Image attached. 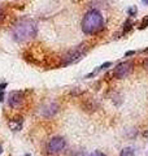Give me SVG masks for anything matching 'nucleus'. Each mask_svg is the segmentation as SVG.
Wrapping results in <instances>:
<instances>
[{"instance_id": "1", "label": "nucleus", "mask_w": 148, "mask_h": 156, "mask_svg": "<svg viewBox=\"0 0 148 156\" xmlns=\"http://www.w3.org/2000/svg\"><path fill=\"white\" fill-rule=\"evenodd\" d=\"M38 34V23L30 17H21L12 25L11 37L14 42L25 43L35 39Z\"/></svg>"}, {"instance_id": "2", "label": "nucleus", "mask_w": 148, "mask_h": 156, "mask_svg": "<svg viewBox=\"0 0 148 156\" xmlns=\"http://www.w3.org/2000/svg\"><path fill=\"white\" fill-rule=\"evenodd\" d=\"M81 29H82L83 34L87 37L97 35V34H100L105 29L104 16H103L101 12L96 8L88 9L82 17Z\"/></svg>"}, {"instance_id": "3", "label": "nucleus", "mask_w": 148, "mask_h": 156, "mask_svg": "<svg viewBox=\"0 0 148 156\" xmlns=\"http://www.w3.org/2000/svg\"><path fill=\"white\" fill-rule=\"evenodd\" d=\"M87 53V47L86 44H79L77 47L69 50L65 55L61 57V62L60 65L61 66H68V65H72V64H76V62L81 61L83 57L86 56Z\"/></svg>"}, {"instance_id": "4", "label": "nucleus", "mask_w": 148, "mask_h": 156, "mask_svg": "<svg viewBox=\"0 0 148 156\" xmlns=\"http://www.w3.org/2000/svg\"><path fill=\"white\" fill-rule=\"evenodd\" d=\"M132 72H134V61L126 60L113 68V77L117 78V80H123V78L129 77Z\"/></svg>"}, {"instance_id": "5", "label": "nucleus", "mask_w": 148, "mask_h": 156, "mask_svg": "<svg viewBox=\"0 0 148 156\" xmlns=\"http://www.w3.org/2000/svg\"><path fill=\"white\" fill-rule=\"evenodd\" d=\"M65 147H66V139L64 136H60V135L52 136L47 143V154L58 155L65 150Z\"/></svg>"}, {"instance_id": "6", "label": "nucleus", "mask_w": 148, "mask_h": 156, "mask_svg": "<svg viewBox=\"0 0 148 156\" xmlns=\"http://www.w3.org/2000/svg\"><path fill=\"white\" fill-rule=\"evenodd\" d=\"M58 112H60V104L55 100L46 101V103H43L41 105V108H39V113H41L43 119H52Z\"/></svg>"}, {"instance_id": "7", "label": "nucleus", "mask_w": 148, "mask_h": 156, "mask_svg": "<svg viewBox=\"0 0 148 156\" xmlns=\"http://www.w3.org/2000/svg\"><path fill=\"white\" fill-rule=\"evenodd\" d=\"M25 99H26V94H25V91L13 90V91H11L8 94L7 103H8V107L11 109H17L23 104Z\"/></svg>"}, {"instance_id": "8", "label": "nucleus", "mask_w": 148, "mask_h": 156, "mask_svg": "<svg viewBox=\"0 0 148 156\" xmlns=\"http://www.w3.org/2000/svg\"><path fill=\"white\" fill-rule=\"evenodd\" d=\"M8 125H9V129H11L12 131H19L23 126V119L21 116H14L9 120Z\"/></svg>"}, {"instance_id": "9", "label": "nucleus", "mask_w": 148, "mask_h": 156, "mask_svg": "<svg viewBox=\"0 0 148 156\" xmlns=\"http://www.w3.org/2000/svg\"><path fill=\"white\" fill-rule=\"evenodd\" d=\"M112 65H113V64H112V61H105V62H103L101 65H99L95 70L90 73V74H86V76H85V78H92V77H95V76H97V74H99V73H101V72L107 70L108 68H111Z\"/></svg>"}, {"instance_id": "10", "label": "nucleus", "mask_w": 148, "mask_h": 156, "mask_svg": "<svg viewBox=\"0 0 148 156\" xmlns=\"http://www.w3.org/2000/svg\"><path fill=\"white\" fill-rule=\"evenodd\" d=\"M118 156H135V148L127 146V147L122 148L120 151V155H118Z\"/></svg>"}, {"instance_id": "11", "label": "nucleus", "mask_w": 148, "mask_h": 156, "mask_svg": "<svg viewBox=\"0 0 148 156\" xmlns=\"http://www.w3.org/2000/svg\"><path fill=\"white\" fill-rule=\"evenodd\" d=\"M132 26H134V22H132L130 18L126 20L125 23H123V30H122V33H123V34H127V33H129L131 29H132Z\"/></svg>"}, {"instance_id": "12", "label": "nucleus", "mask_w": 148, "mask_h": 156, "mask_svg": "<svg viewBox=\"0 0 148 156\" xmlns=\"http://www.w3.org/2000/svg\"><path fill=\"white\" fill-rule=\"evenodd\" d=\"M7 86H8L7 82L0 83V103H3L4 99H5V89H7Z\"/></svg>"}, {"instance_id": "13", "label": "nucleus", "mask_w": 148, "mask_h": 156, "mask_svg": "<svg viewBox=\"0 0 148 156\" xmlns=\"http://www.w3.org/2000/svg\"><path fill=\"white\" fill-rule=\"evenodd\" d=\"M136 13H138V9H136V7H134V5H130L129 8H127V14H129L130 17H135V16H136Z\"/></svg>"}, {"instance_id": "14", "label": "nucleus", "mask_w": 148, "mask_h": 156, "mask_svg": "<svg viewBox=\"0 0 148 156\" xmlns=\"http://www.w3.org/2000/svg\"><path fill=\"white\" fill-rule=\"evenodd\" d=\"M148 26V16H146L144 18L140 21V23H139V26H138V29L139 30H143V29H146Z\"/></svg>"}, {"instance_id": "15", "label": "nucleus", "mask_w": 148, "mask_h": 156, "mask_svg": "<svg viewBox=\"0 0 148 156\" xmlns=\"http://www.w3.org/2000/svg\"><path fill=\"white\" fill-rule=\"evenodd\" d=\"M5 17H7V12L3 7H0V25H3V22L5 21Z\"/></svg>"}, {"instance_id": "16", "label": "nucleus", "mask_w": 148, "mask_h": 156, "mask_svg": "<svg viewBox=\"0 0 148 156\" xmlns=\"http://www.w3.org/2000/svg\"><path fill=\"white\" fill-rule=\"evenodd\" d=\"M87 156H107L104 152H101V151H93V152L88 154Z\"/></svg>"}, {"instance_id": "17", "label": "nucleus", "mask_w": 148, "mask_h": 156, "mask_svg": "<svg viewBox=\"0 0 148 156\" xmlns=\"http://www.w3.org/2000/svg\"><path fill=\"white\" fill-rule=\"evenodd\" d=\"M142 65H143V68H144V69L148 72V57H147V58H144V60H143Z\"/></svg>"}, {"instance_id": "18", "label": "nucleus", "mask_w": 148, "mask_h": 156, "mask_svg": "<svg viewBox=\"0 0 148 156\" xmlns=\"http://www.w3.org/2000/svg\"><path fill=\"white\" fill-rule=\"evenodd\" d=\"M136 53V51H127L125 52V57H129V56H134Z\"/></svg>"}, {"instance_id": "19", "label": "nucleus", "mask_w": 148, "mask_h": 156, "mask_svg": "<svg viewBox=\"0 0 148 156\" xmlns=\"http://www.w3.org/2000/svg\"><path fill=\"white\" fill-rule=\"evenodd\" d=\"M142 3H143V4H144V5H146V7H148V0H142Z\"/></svg>"}, {"instance_id": "20", "label": "nucleus", "mask_w": 148, "mask_h": 156, "mask_svg": "<svg viewBox=\"0 0 148 156\" xmlns=\"http://www.w3.org/2000/svg\"><path fill=\"white\" fill-rule=\"evenodd\" d=\"M3 151H4V150H3V146H2V144H0V155H2V154H3Z\"/></svg>"}, {"instance_id": "21", "label": "nucleus", "mask_w": 148, "mask_h": 156, "mask_svg": "<svg viewBox=\"0 0 148 156\" xmlns=\"http://www.w3.org/2000/svg\"><path fill=\"white\" fill-rule=\"evenodd\" d=\"M23 156H31V155H30V154H29V152H27V154H25Z\"/></svg>"}]
</instances>
